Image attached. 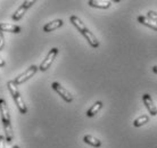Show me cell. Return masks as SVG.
Here are the masks:
<instances>
[{
  "mask_svg": "<svg viewBox=\"0 0 157 148\" xmlns=\"http://www.w3.org/2000/svg\"><path fill=\"white\" fill-rule=\"evenodd\" d=\"M70 21H71V23L74 25L75 27H76V30H78L81 34L86 38V40L89 42V45H90L92 48H98L99 47V41L98 39L96 38V35L92 33V32L88 29V27L84 25V23H83L82 21H81V18L80 17H78V16L75 15H72L71 17H70Z\"/></svg>",
  "mask_w": 157,
  "mask_h": 148,
  "instance_id": "cell-1",
  "label": "cell"
},
{
  "mask_svg": "<svg viewBox=\"0 0 157 148\" xmlns=\"http://www.w3.org/2000/svg\"><path fill=\"white\" fill-rule=\"evenodd\" d=\"M7 87H8V90H9L10 95H12L13 98H14V101H15L16 106H17V108H18V111H20V113L26 114V112H28V107H26V105H25L24 100L22 99V97H21L20 91H18V89H17V86L14 83V81H8Z\"/></svg>",
  "mask_w": 157,
  "mask_h": 148,
  "instance_id": "cell-2",
  "label": "cell"
},
{
  "mask_svg": "<svg viewBox=\"0 0 157 148\" xmlns=\"http://www.w3.org/2000/svg\"><path fill=\"white\" fill-rule=\"evenodd\" d=\"M38 70H39V67L36 66V65H32V66H30L28 68V70L25 71V72H23L22 74H20L18 76H16L13 81H14V83H15L16 86H18V84H22V83H24V82H26L29 80V79H31L34 74L38 72Z\"/></svg>",
  "mask_w": 157,
  "mask_h": 148,
  "instance_id": "cell-3",
  "label": "cell"
},
{
  "mask_svg": "<svg viewBox=\"0 0 157 148\" xmlns=\"http://www.w3.org/2000/svg\"><path fill=\"white\" fill-rule=\"evenodd\" d=\"M51 88L55 90L56 92H57L60 97L63 98L66 103H72L73 99H74L73 95H72L71 92L66 89V88H64L60 83H58V82H52V83H51Z\"/></svg>",
  "mask_w": 157,
  "mask_h": 148,
  "instance_id": "cell-4",
  "label": "cell"
},
{
  "mask_svg": "<svg viewBox=\"0 0 157 148\" xmlns=\"http://www.w3.org/2000/svg\"><path fill=\"white\" fill-rule=\"evenodd\" d=\"M57 55H58V48H52V49H50V51L46 56V58L43 59V62L41 63V65L39 66V70L41 72H46L51 66V64L54 63V59L56 58Z\"/></svg>",
  "mask_w": 157,
  "mask_h": 148,
  "instance_id": "cell-5",
  "label": "cell"
},
{
  "mask_svg": "<svg viewBox=\"0 0 157 148\" xmlns=\"http://www.w3.org/2000/svg\"><path fill=\"white\" fill-rule=\"evenodd\" d=\"M34 4H36V1H34V0H28V1H24L23 5H22L20 8H17V10L13 14L12 18L14 21H20L21 18L24 16V14H25V12H26V9L30 8L32 5H34Z\"/></svg>",
  "mask_w": 157,
  "mask_h": 148,
  "instance_id": "cell-6",
  "label": "cell"
},
{
  "mask_svg": "<svg viewBox=\"0 0 157 148\" xmlns=\"http://www.w3.org/2000/svg\"><path fill=\"white\" fill-rule=\"evenodd\" d=\"M142 101H144V105L146 106V108L148 109V113H149L151 116H156L157 107H156V105L154 104L151 96H150L149 94H145L142 96Z\"/></svg>",
  "mask_w": 157,
  "mask_h": 148,
  "instance_id": "cell-7",
  "label": "cell"
},
{
  "mask_svg": "<svg viewBox=\"0 0 157 148\" xmlns=\"http://www.w3.org/2000/svg\"><path fill=\"white\" fill-rule=\"evenodd\" d=\"M0 114H1V121L2 123L10 122V115H9V109L6 100L0 98Z\"/></svg>",
  "mask_w": 157,
  "mask_h": 148,
  "instance_id": "cell-8",
  "label": "cell"
},
{
  "mask_svg": "<svg viewBox=\"0 0 157 148\" xmlns=\"http://www.w3.org/2000/svg\"><path fill=\"white\" fill-rule=\"evenodd\" d=\"M112 4L113 1H109V0H89L88 1V5L90 7L99 8V9H108Z\"/></svg>",
  "mask_w": 157,
  "mask_h": 148,
  "instance_id": "cell-9",
  "label": "cell"
},
{
  "mask_svg": "<svg viewBox=\"0 0 157 148\" xmlns=\"http://www.w3.org/2000/svg\"><path fill=\"white\" fill-rule=\"evenodd\" d=\"M64 25V22L63 20H54L47 23L44 26H43V31L44 32H51L54 31V30H57L59 27H62Z\"/></svg>",
  "mask_w": 157,
  "mask_h": 148,
  "instance_id": "cell-10",
  "label": "cell"
},
{
  "mask_svg": "<svg viewBox=\"0 0 157 148\" xmlns=\"http://www.w3.org/2000/svg\"><path fill=\"white\" fill-rule=\"evenodd\" d=\"M0 32H10V33H20L21 27L18 25L8 23H0Z\"/></svg>",
  "mask_w": 157,
  "mask_h": 148,
  "instance_id": "cell-11",
  "label": "cell"
},
{
  "mask_svg": "<svg viewBox=\"0 0 157 148\" xmlns=\"http://www.w3.org/2000/svg\"><path fill=\"white\" fill-rule=\"evenodd\" d=\"M137 21L140 24H142V25H145V26H147V27H150L151 30L157 32V23H155V22H153V21H150L147 16H138Z\"/></svg>",
  "mask_w": 157,
  "mask_h": 148,
  "instance_id": "cell-12",
  "label": "cell"
},
{
  "mask_svg": "<svg viewBox=\"0 0 157 148\" xmlns=\"http://www.w3.org/2000/svg\"><path fill=\"white\" fill-rule=\"evenodd\" d=\"M2 124H4V131H5V138H6V141H7L8 144H12L13 137H14L12 124H10V122H6V123H2Z\"/></svg>",
  "mask_w": 157,
  "mask_h": 148,
  "instance_id": "cell-13",
  "label": "cell"
},
{
  "mask_svg": "<svg viewBox=\"0 0 157 148\" xmlns=\"http://www.w3.org/2000/svg\"><path fill=\"white\" fill-rule=\"evenodd\" d=\"M83 141L94 148H99L101 146V141L97 139V138H94V136H91V134H86V136L83 137Z\"/></svg>",
  "mask_w": 157,
  "mask_h": 148,
  "instance_id": "cell-14",
  "label": "cell"
},
{
  "mask_svg": "<svg viewBox=\"0 0 157 148\" xmlns=\"http://www.w3.org/2000/svg\"><path fill=\"white\" fill-rule=\"evenodd\" d=\"M102 105H104V104H102V101H100V100L96 101L94 105L88 109V112H86V116H88V117L94 116V115H96V114L98 113L99 111L102 108Z\"/></svg>",
  "mask_w": 157,
  "mask_h": 148,
  "instance_id": "cell-15",
  "label": "cell"
},
{
  "mask_svg": "<svg viewBox=\"0 0 157 148\" xmlns=\"http://www.w3.org/2000/svg\"><path fill=\"white\" fill-rule=\"evenodd\" d=\"M149 120H150V117L148 116L147 114H145V115H141V116L137 117L133 122V125L136 128H139V127H142V125H145L146 123H148Z\"/></svg>",
  "mask_w": 157,
  "mask_h": 148,
  "instance_id": "cell-16",
  "label": "cell"
},
{
  "mask_svg": "<svg viewBox=\"0 0 157 148\" xmlns=\"http://www.w3.org/2000/svg\"><path fill=\"white\" fill-rule=\"evenodd\" d=\"M147 17L149 18L150 21H153L155 23H157V13L154 12V10H149L147 13Z\"/></svg>",
  "mask_w": 157,
  "mask_h": 148,
  "instance_id": "cell-17",
  "label": "cell"
},
{
  "mask_svg": "<svg viewBox=\"0 0 157 148\" xmlns=\"http://www.w3.org/2000/svg\"><path fill=\"white\" fill-rule=\"evenodd\" d=\"M0 148H7V141L4 136H0Z\"/></svg>",
  "mask_w": 157,
  "mask_h": 148,
  "instance_id": "cell-18",
  "label": "cell"
},
{
  "mask_svg": "<svg viewBox=\"0 0 157 148\" xmlns=\"http://www.w3.org/2000/svg\"><path fill=\"white\" fill-rule=\"evenodd\" d=\"M5 47V39H4V34L2 32H0V50H2Z\"/></svg>",
  "mask_w": 157,
  "mask_h": 148,
  "instance_id": "cell-19",
  "label": "cell"
},
{
  "mask_svg": "<svg viewBox=\"0 0 157 148\" xmlns=\"http://www.w3.org/2000/svg\"><path fill=\"white\" fill-rule=\"evenodd\" d=\"M5 64H6V63H5V60L2 58H1V57H0V67H4Z\"/></svg>",
  "mask_w": 157,
  "mask_h": 148,
  "instance_id": "cell-20",
  "label": "cell"
},
{
  "mask_svg": "<svg viewBox=\"0 0 157 148\" xmlns=\"http://www.w3.org/2000/svg\"><path fill=\"white\" fill-rule=\"evenodd\" d=\"M153 72L155 74H157V65H155V66L153 67Z\"/></svg>",
  "mask_w": 157,
  "mask_h": 148,
  "instance_id": "cell-21",
  "label": "cell"
},
{
  "mask_svg": "<svg viewBox=\"0 0 157 148\" xmlns=\"http://www.w3.org/2000/svg\"><path fill=\"white\" fill-rule=\"evenodd\" d=\"M13 148H20V147H18V146L16 145V146H13Z\"/></svg>",
  "mask_w": 157,
  "mask_h": 148,
  "instance_id": "cell-22",
  "label": "cell"
}]
</instances>
